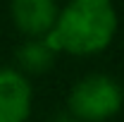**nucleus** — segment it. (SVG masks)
<instances>
[{
	"mask_svg": "<svg viewBox=\"0 0 124 122\" xmlns=\"http://www.w3.org/2000/svg\"><path fill=\"white\" fill-rule=\"evenodd\" d=\"M117 31V10L105 0H74L60 10L46 43L55 53L91 55L110 46Z\"/></svg>",
	"mask_w": 124,
	"mask_h": 122,
	"instance_id": "nucleus-1",
	"label": "nucleus"
},
{
	"mask_svg": "<svg viewBox=\"0 0 124 122\" xmlns=\"http://www.w3.org/2000/svg\"><path fill=\"white\" fill-rule=\"evenodd\" d=\"M122 86L108 74H86L72 86L67 110L79 122H105L122 108Z\"/></svg>",
	"mask_w": 124,
	"mask_h": 122,
	"instance_id": "nucleus-2",
	"label": "nucleus"
},
{
	"mask_svg": "<svg viewBox=\"0 0 124 122\" xmlns=\"http://www.w3.org/2000/svg\"><path fill=\"white\" fill-rule=\"evenodd\" d=\"M10 15L17 29L31 38H46L55 29L60 7L53 0H15L10 5Z\"/></svg>",
	"mask_w": 124,
	"mask_h": 122,
	"instance_id": "nucleus-3",
	"label": "nucleus"
},
{
	"mask_svg": "<svg viewBox=\"0 0 124 122\" xmlns=\"http://www.w3.org/2000/svg\"><path fill=\"white\" fill-rule=\"evenodd\" d=\"M31 113V84L17 70H0V122H24Z\"/></svg>",
	"mask_w": 124,
	"mask_h": 122,
	"instance_id": "nucleus-4",
	"label": "nucleus"
},
{
	"mask_svg": "<svg viewBox=\"0 0 124 122\" xmlns=\"http://www.w3.org/2000/svg\"><path fill=\"white\" fill-rule=\"evenodd\" d=\"M17 62L24 72L29 74H41L53 67L55 62V50L46 43V38H29L24 46L17 50Z\"/></svg>",
	"mask_w": 124,
	"mask_h": 122,
	"instance_id": "nucleus-5",
	"label": "nucleus"
},
{
	"mask_svg": "<svg viewBox=\"0 0 124 122\" xmlns=\"http://www.w3.org/2000/svg\"><path fill=\"white\" fill-rule=\"evenodd\" d=\"M48 122H79V120L72 115V113H69V110H60V113H55V115H53Z\"/></svg>",
	"mask_w": 124,
	"mask_h": 122,
	"instance_id": "nucleus-6",
	"label": "nucleus"
}]
</instances>
